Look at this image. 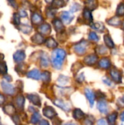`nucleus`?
Masks as SVG:
<instances>
[{"mask_svg":"<svg viewBox=\"0 0 124 125\" xmlns=\"http://www.w3.org/2000/svg\"><path fill=\"white\" fill-rule=\"evenodd\" d=\"M66 52L63 49H55L52 53L51 62L54 68L59 70L61 68L64 60L66 58Z\"/></svg>","mask_w":124,"mask_h":125,"instance_id":"nucleus-1","label":"nucleus"},{"mask_svg":"<svg viewBox=\"0 0 124 125\" xmlns=\"http://www.w3.org/2000/svg\"><path fill=\"white\" fill-rule=\"evenodd\" d=\"M87 45H88L87 42L83 40V41H81V42L75 44L74 45L73 48H74V51H75V52L76 53H77L79 56H81V55H83L86 53Z\"/></svg>","mask_w":124,"mask_h":125,"instance_id":"nucleus-2","label":"nucleus"},{"mask_svg":"<svg viewBox=\"0 0 124 125\" xmlns=\"http://www.w3.org/2000/svg\"><path fill=\"white\" fill-rule=\"evenodd\" d=\"M1 89L4 91V92L5 94H7L12 95L15 93L14 86L12 84H10L8 81H7L5 80L1 81Z\"/></svg>","mask_w":124,"mask_h":125,"instance_id":"nucleus-3","label":"nucleus"},{"mask_svg":"<svg viewBox=\"0 0 124 125\" xmlns=\"http://www.w3.org/2000/svg\"><path fill=\"white\" fill-rule=\"evenodd\" d=\"M74 18V15L67 11H64L61 14V19L64 24H69Z\"/></svg>","mask_w":124,"mask_h":125,"instance_id":"nucleus-4","label":"nucleus"},{"mask_svg":"<svg viewBox=\"0 0 124 125\" xmlns=\"http://www.w3.org/2000/svg\"><path fill=\"white\" fill-rule=\"evenodd\" d=\"M42 112H43V115L48 119H53L56 116H57L56 111L52 107H50V106H48L43 108Z\"/></svg>","mask_w":124,"mask_h":125,"instance_id":"nucleus-5","label":"nucleus"},{"mask_svg":"<svg viewBox=\"0 0 124 125\" xmlns=\"http://www.w3.org/2000/svg\"><path fill=\"white\" fill-rule=\"evenodd\" d=\"M84 63L87 65L89 66H92L94 64H95L97 61H98V56L95 54H90L88 56H86L84 59Z\"/></svg>","mask_w":124,"mask_h":125,"instance_id":"nucleus-6","label":"nucleus"},{"mask_svg":"<svg viewBox=\"0 0 124 125\" xmlns=\"http://www.w3.org/2000/svg\"><path fill=\"white\" fill-rule=\"evenodd\" d=\"M53 26H54V29L55 30L58 32V33H63L64 31V26L63 24V22L62 21L56 18V19H54L53 21Z\"/></svg>","mask_w":124,"mask_h":125,"instance_id":"nucleus-7","label":"nucleus"},{"mask_svg":"<svg viewBox=\"0 0 124 125\" xmlns=\"http://www.w3.org/2000/svg\"><path fill=\"white\" fill-rule=\"evenodd\" d=\"M26 58V53L23 51H17L13 55V59L16 63L22 62Z\"/></svg>","mask_w":124,"mask_h":125,"instance_id":"nucleus-8","label":"nucleus"},{"mask_svg":"<svg viewBox=\"0 0 124 125\" xmlns=\"http://www.w3.org/2000/svg\"><path fill=\"white\" fill-rule=\"evenodd\" d=\"M110 73L112 79L114 81H115L116 83H121V79H122L121 78V73H119V71L117 69H115V68L111 69Z\"/></svg>","mask_w":124,"mask_h":125,"instance_id":"nucleus-9","label":"nucleus"},{"mask_svg":"<svg viewBox=\"0 0 124 125\" xmlns=\"http://www.w3.org/2000/svg\"><path fill=\"white\" fill-rule=\"evenodd\" d=\"M27 98L34 105H37V106H39V107L41 105V100H40L39 97L37 94H27Z\"/></svg>","mask_w":124,"mask_h":125,"instance_id":"nucleus-10","label":"nucleus"},{"mask_svg":"<svg viewBox=\"0 0 124 125\" xmlns=\"http://www.w3.org/2000/svg\"><path fill=\"white\" fill-rule=\"evenodd\" d=\"M38 31L40 34H44V35H47V34H49L50 33L51 27L48 23H43L39 26Z\"/></svg>","mask_w":124,"mask_h":125,"instance_id":"nucleus-11","label":"nucleus"},{"mask_svg":"<svg viewBox=\"0 0 124 125\" xmlns=\"http://www.w3.org/2000/svg\"><path fill=\"white\" fill-rule=\"evenodd\" d=\"M26 76L29 78H32L34 80H39L41 79V73L39 70L37 69H34L31 71H29L27 74Z\"/></svg>","mask_w":124,"mask_h":125,"instance_id":"nucleus-12","label":"nucleus"},{"mask_svg":"<svg viewBox=\"0 0 124 125\" xmlns=\"http://www.w3.org/2000/svg\"><path fill=\"white\" fill-rule=\"evenodd\" d=\"M31 41L37 45H41L42 43H44L45 42V40L44 38V37L42 35V34L40 33H37L35 34L32 37H31Z\"/></svg>","mask_w":124,"mask_h":125,"instance_id":"nucleus-13","label":"nucleus"},{"mask_svg":"<svg viewBox=\"0 0 124 125\" xmlns=\"http://www.w3.org/2000/svg\"><path fill=\"white\" fill-rule=\"evenodd\" d=\"M85 94H86V96L87 99L88 100V102H89L91 106H93V105L94 103V100H95V94L89 89H86Z\"/></svg>","mask_w":124,"mask_h":125,"instance_id":"nucleus-14","label":"nucleus"},{"mask_svg":"<svg viewBox=\"0 0 124 125\" xmlns=\"http://www.w3.org/2000/svg\"><path fill=\"white\" fill-rule=\"evenodd\" d=\"M97 108L102 114H106L108 112V105L107 103L105 101H99L97 104Z\"/></svg>","mask_w":124,"mask_h":125,"instance_id":"nucleus-15","label":"nucleus"},{"mask_svg":"<svg viewBox=\"0 0 124 125\" xmlns=\"http://www.w3.org/2000/svg\"><path fill=\"white\" fill-rule=\"evenodd\" d=\"M99 65L101 68L102 69H109L111 66V64H110V61L108 58H102L100 59V61L99 62Z\"/></svg>","mask_w":124,"mask_h":125,"instance_id":"nucleus-16","label":"nucleus"},{"mask_svg":"<svg viewBox=\"0 0 124 125\" xmlns=\"http://www.w3.org/2000/svg\"><path fill=\"white\" fill-rule=\"evenodd\" d=\"M85 4L87 9L90 10H94L97 7L98 2H97V0H86Z\"/></svg>","mask_w":124,"mask_h":125,"instance_id":"nucleus-17","label":"nucleus"},{"mask_svg":"<svg viewBox=\"0 0 124 125\" xmlns=\"http://www.w3.org/2000/svg\"><path fill=\"white\" fill-rule=\"evenodd\" d=\"M83 16L84 20L86 21H87L88 23H92V21H93V17H92V15L91 13V10H88L87 8H85L84 10H83Z\"/></svg>","mask_w":124,"mask_h":125,"instance_id":"nucleus-18","label":"nucleus"},{"mask_svg":"<svg viewBox=\"0 0 124 125\" xmlns=\"http://www.w3.org/2000/svg\"><path fill=\"white\" fill-rule=\"evenodd\" d=\"M43 21L42 17L38 13H33L31 15V22L34 25H39Z\"/></svg>","mask_w":124,"mask_h":125,"instance_id":"nucleus-19","label":"nucleus"},{"mask_svg":"<svg viewBox=\"0 0 124 125\" xmlns=\"http://www.w3.org/2000/svg\"><path fill=\"white\" fill-rule=\"evenodd\" d=\"M24 103H25V99H24L23 96L18 95V96L16 97V98H15V104H16L17 108H18L19 109L23 110V106H24Z\"/></svg>","mask_w":124,"mask_h":125,"instance_id":"nucleus-20","label":"nucleus"},{"mask_svg":"<svg viewBox=\"0 0 124 125\" xmlns=\"http://www.w3.org/2000/svg\"><path fill=\"white\" fill-rule=\"evenodd\" d=\"M53 103H54V104H55L56 106L59 107L60 108H61L62 110H64V111H69V109H70V108H69L67 104H65L64 102H63V101L61 100H56Z\"/></svg>","mask_w":124,"mask_h":125,"instance_id":"nucleus-21","label":"nucleus"},{"mask_svg":"<svg viewBox=\"0 0 124 125\" xmlns=\"http://www.w3.org/2000/svg\"><path fill=\"white\" fill-rule=\"evenodd\" d=\"M45 42L46 46L49 48H51V49L56 48L58 45V43L56 42V41L52 37H49L48 39H47Z\"/></svg>","mask_w":124,"mask_h":125,"instance_id":"nucleus-22","label":"nucleus"},{"mask_svg":"<svg viewBox=\"0 0 124 125\" xmlns=\"http://www.w3.org/2000/svg\"><path fill=\"white\" fill-rule=\"evenodd\" d=\"M3 111L7 115L12 116L15 113V108L12 105H7L3 108Z\"/></svg>","mask_w":124,"mask_h":125,"instance_id":"nucleus-23","label":"nucleus"},{"mask_svg":"<svg viewBox=\"0 0 124 125\" xmlns=\"http://www.w3.org/2000/svg\"><path fill=\"white\" fill-rule=\"evenodd\" d=\"M51 3H52L51 7H53L55 10L63 7L66 5L64 0H53Z\"/></svg>","mask_w":124,"mask_h":125,"instance_id":"nucleus-24","label":"nucleus"},{"mask_svg":"<svg viewBox=\"0 0 124 125\" xmlns=\"http://www.w3.org/2000/svg\"><path fill=\"white\" fill-rule=\"evenodd\" d=\"M40 65L42 67H44V68H46L49 66V64H50V61H49V59H48V56L45 54V53H43L42 56H41V59H40Z\"/></svg>","mask_w":124,"mask_h":125,"instance_id":"nucleus-25","label":"nucleus"},{"mask_svg":"<svg viewBox=\"0 0 124 125\" xmlns=\"http://www.w3.org/2000/svg\"><path fill=\"white\" fill-rule=\"evenodd\" d=\"M104 40H105V45L110 48H113L115 45H114V42L111 38V37L109 35V34H105L104 36Z\"/></svg>","mask_w":124,"mask_h":125,"instance_id":"nucleus-26","label":"nucleus"},{"mask_svg":"<svg viewBox=\"0 0 124 125\" xmlns=\"http://www.w3.org/2000/svg\"><path fill=\"white\" fill-rule=\"evenodd\" d=\"M27 68H28V67H27L26 64H23V63H21V62H20V64H19L18 66H16V67L15 68V70L18 72V74L23 75V74L26 73V71Z\"/></svg>","mask_w":124,"mask_h":125,"instance_id":"nucleus-27","label":"nucleus"},{"mask_svg":"<svg viewBox=\"0 0 124 125\" xmlns=\"http://www.w3.org/2000/svg\"><path fill=\"white\" fill-rule=\"evenodd\" d=\"M121 20L117 16L113 17L112 18H110L107 21V23L111 25V26H118L121 24Z\"/></svg>","mask_w":124,"mask_h":125,"instance_id":"nucleus-28","label":"nucleus"},{"mask_svg":"<svg viewBox=\"0 0 124 125\" xmlns=\"http://www.w3.org/2000/svg\"><path fill=\"white\" fill-rule=\"evenodd\" d=\"M84 116V113L80 109H75L73 112V117L76 120H80Z\"/></svg>","mask_w":124,"mask_h":125,"instance_id":"nucleus-29","label":"nucleus"},{"mask_svg":"<svg viewBox=\"0 0 124 125\" xmlns=\"http://www.w3.org/2000/svg\"><path fill=\"white\" fill-rule=\"evenodd\" d=\"M91 27L92 29L97 30V31H99L101 32H103V31L105 30V26H104L103 23H99V22H96V23L91 24Z\"/></svg>","mask_w":124,"mask_h":125,"instance_id":"nucleus-30","label":"nucleus"},{"mask_svg":"<svg viewBox=\"0 0 124 125\" xmlns=\"http://www.w3.org/2000/svg\"><path fill=\"white\" fill-rule=\"evenodd\" d=\"M19 29L20 31H21L24 34H29L31 30H32V28L31 26H30L29 25H25V24H21L19 26Z\"/></svg>","mask_w":124,"mask_h":125,"instance_id":"nucleus-31","label":"nucleus"},{"mask_svg":"<svg viewBox=\"0 0 124 125\" xmlns=\"http://www.w3.org/2000/svg\"><path fill=\"white\" fill-rule=\"evenodd\" d=\"M41 80L43 82H45V83L50 82V72L45 71L42 73H41Z\"/></svg>","mask_w":124,"mask_h":125,"instance_id":"nucleus-32","label":"nucleus"},{"mask_svg":"<svg viewBox=\"0 0 124 125\" xmlns=\"http://www.w3.org/2000/svg\"><path fill=\"white\" fill-rule=\"evenodd\" d=\"M96 52L97 54L104 55V54H105L107 52V48L105 45H98L96 48Z\"/></svg>","mask_w":124,"mask_h":125,"instance_id":"nucleus-33","label":"nucleus"},{"mask_svg":"<svg viewBox=\"0 0 124 125\" xmlns=\"http://www.w3.org/2000/svg\"><path fill=\"white\" fill-rule=\"evenodd\" d=\"M41 120V116H40V114L38 113V112H34V114L32 115L31 116V122L32 124H37L39 123V122Z\"/></svg>","mask_w":124,"mask_h":125,"instance_id":"nucleus-34","label":"nucleus"},{"mask_svg":"<svg viewBox=\"0 0 124 125\" xmlns=\"http://www.w3.org/2000/svg\"><path fill=\"white\" fill-rule=\"evenodd\" d=\"M117 117H118V114L117 113H113L110 115H109L107 116V122L109 124H111V125H113L115 124L116 119H117Z\"/></svg>","mask_w":124,"mask_h":125,"instance_id":"nucleus-35","label":"nucleus"},{"mask_svg":"<svg viewBox=\"0 0 124 125\" xmlns=\"http://www.w3.org/2000/svg\"><path fill=\"white\" fill-rule=\"evenodd\" d=\"M117 15L118 16H123L124 15V4L121 3L118 7H117V11H116Z\"/></svg>","mask_w":124,"mask_h":125,"instance_id":"nucleus-36","label":"nucleus"},{"mask_svg":"<svg viewBox=\"0 0 124 125\" xmlns=\"http://www.w3.org/2000/svg\"><path fill=\"white\" fill-rule=\"evenodd\" d=\"M7 73V67L5 62H0V74L5 75Z\"/></svg>","mask_w":124,"mask_h":125,"instance_id":"nucleus-37","label":"nucleus"},{"mask_svg":"<svg viewBox=\"0 0 124 125\" xmlns=\"http://www.w3.org/2000/svg\"><path fill=\"white\" fill-rule=\"evenodd\" d=\"M88 39L91 41H94V42H97L99 38L98 37V35L94 32V31H91L89 33V36H88Z\"/></svg>","mask_w":124,"mask_h":125,"instance_id":"nucleus-38","label":"nucleus"},{"mask_svg":"<svg viewBox=\"0 0 124 125\" xmlns=\"http://www.w3.org/2000/svg\"><path fill=\"white\" fill-rule=\"evenodd\" d=\"M80 65H82V64L80 63V62H76V63H75V64L72 65V71L73 72V73H77V72L79 71V70L82 68L81 67H77L78 66H80Z\"/></svg>","mask_w":124,"mask_h":125,"instance_id":"nucleus-39","label":"nucleus"},{"mask_svg":"<svg viewBox=\"0 0 124 125\" xmlns=\"http://www.w3.org/2000/svg\"><path fill=\"white\" fill-rule=\"evenodd\" d=\"M20 15H18V13H14L13 15V23L16 26H19L20 25Z\"/></svg>","mask_w":124,"mask_h":125,"instance_id":"nucleus-40","label":"nucleus"},{"mask_svg":"<svg viewBox=\"0 0 124 125\" xmlns=\"http://www.w3.org/2000/svg\"><path fill=\"white\" fill-rule=\"evenodd\" d=\"M58 81L59 82L60 84H65V83H68L69 78H68L67 77L64 76V75H61V76L58 78Z\"/></svg>","mask_w":124,"mask_h":125,"instance_id":"nucleus-41","label":"nucleus"},{"mask_svg":"<svg viewBox=\"0 0 124 125\" xmlns=\"http://www.w3.org/2000/svg\"><path fill=\"white\" fill-rule=\"evenodd\" d=\"M80 8H81V6H80L79 4H77V3H74V4L72 5L70 10H71L72 12H77V11L80 10Z\"/></svg>","mask_w":124,"mask_h":125,"instance_id":"nucleus-42","label":"nucleus"},{"mask_svg":"<svg viewBox=\"0 0 124 125\" xmlns=\"http://www.w3.org/2000/svg\"><path fill=\"white\" fill-rule=\"evenodd\" d=\"M54 10H55V9H53V7L48 9V11H47V16L49 17V18H53L54 15H55V11H54Z\"/></svg>","mask_w":124,"mask_h":125,"instance_id":"nucleus-43","label":"nucleus"},{"mask_svg":"<svg viewBox=\"0 0 124 125\" xmlns=\"http://www.w3.org/2000/svg\"><path fill=\"white\" fill-rule=\"evenodd\" d=\"M12 119L13 120V122H15V125H19L20 123V117L18 115H14L12 116Z\"/></svg>","mask_w":124,"mask_h":125,"instance_id":"nucleus-44","label":"nucleus"},{"mask_svg":"<svg viewBox=\"0 0 124 125\" xmlns=\"http://www.w3.org/2000/svg\"><path fill=\"white\" fill-rule=\"evenodd\" d=\"M103 81H104V83H106L107 85H108V86H112V81L110 79V78H103Z\"/></svg>","mask_w":124,"mask_h":125,"instance_id":"nucleus-45","label":"nucleus"},{"mask_svg":"<svg viewBox=\"0 0 124 125\" xmlns=\"http://www.w3.org/2000/svg\"><path fill=\"white\" fill-rule=\"evenodd\" d=\"M77 81H78L79 83H82L83 81H84V74L83 73H81L77 78H76Z\"/></svg>","mask_w":124,"mask_h":125,"instance_id":"nucleus-46","label":"nucleus"},{"mask_svg":"<svg viewBox=\"0 0 124 125\" xmlns=\"http://www.w3.org/2000/svg\"><path fill=\"white\" fill-rule=\"evenodd\" d=\"M8 1L12 7H13L14 8H18V4L15 2V0H8Z\"/></svg>","mask_w":124,"mask_h":125,"instance_id":"nucleus-47","label":"nucleus"},{"mask_svg":"<svg viewBox=\"0 0 124 125\" xmlns=\"http://www.w3.org/2000/svg\"><path fill=\"white\" fill-rule=\"evenodd\" d=\"M97 125H107V122L105 119H99V120L97 122Z\"/></svg>","mask_w":124,"mask_h":125,"instance_id":"nucleus-48","label":"nucleus"},{"mask_svg":"<svg viewBox=\"0 0 124 125\" xmlns=\"http://www.w3.org/2000/svg\"><path fill=\"white\" fill-rule=\"evenodd\" d=\"M19 15L20 17L22 18H24V17H26L27 16V12L24 10H20L19 11Z\"/></svg>","mask_w":124,"mask_h":125,"instance_id":"nucleus-49","label":"nucleus"},{"mask_svg":"<svg viewBox=\"0 0 124 125\" xmlns=\"http://www.w3.org/2000/svg\"><path fill=\"white\" fill-rule=\"evenodd\" d=\"M4 78L5 81H8V82H11V81H12V77L10 76V75H7V74H5V75H4Z\"/></svg>","mask_w":124,"mask_h":125,"instance_id":"nucleus-50","label":"nucleus"},{"mask_svg":"<svg viewBox=\"0 0 124 125\" xmlns=\"http://www.w3.org/2000/svg\"><path fill=\"white\" fill-rule=\"evenodd\" d=\"M39 124L41 125H49L48 122V121H46V120H45V119H41V120L39 122Z\"/></svg>","mask_w":124,"mask_h":125,"instance_id":"nucleus-51","label":"nucleus"},{"mask_svg":"<svg viewBox=\"0 0 124 125\" xmlns=\"http://www.w3.org/2000/svg\"><path fill=\"white\" fill-rule=\"evenodd\" d=\"M4 100H5L4 97L2 94H0V105H2V104L4 103Z\"/></svg>","mask_w":124,"mask_h":125,"instance_id":"nucleus-52","label":"nucleus"},{"mask_svg":"<svg viewBox=\"0 0 124 125\" xmlns=\"http://www.w3.org/2000/svg\"><path fill=\"white\" fill-rule=\"evenodd\" d=\"M85 124H86V125H92V124H93V122H91V121L88 120V119H86Z\"/></svg>","mask_w":124,"mask_h":125,"instance_id":"nucleus-53","label":"nucleus"},{"mask_svg":"<svg viewBox=\"0 0 124 125\" xmlns=\"http://www.w3.org/2000/svg\"><path fill=\"white\" fill-rule=\"evenodd\" d=\"M121 120L122 121V122H124V111L121 114Z\"/></svg>","mask_w":124,"mask_h":125,"instance_id":"nucleus-54","label":"nucleus"},{"mask_svg":"<svg viewBox=\"0 0 124 125\" xmlns=\"http://www.w3.org/2000/svg\"><path fill=\"white\" fill-rule=\"evenodd\" d=\"M4 55H3V54H1V53H0V62H1L4 60Z\"/></svg>","mask_w":124,"mask_h":125,"instance_id":"nucleus-55","label":"nucleus"},{"mask_svg":"<svg viewBox=\"0 0 124 125\" xmlns=\"http://www.w3.org/2000/svg\"><path fill=\"white\" fill-rule=\"evenodd\" d=\"M45 1H47L48 3H51L53 0H45Z\"/></svg>","mask_w":124,"mask_h":125,"instance_id":"nucleus-56","label":"nucleus"},{"mask_svg":"<svg viewBox=\"0 0 124 125\" xmlns=\"http://www.w3.org/2000/svg\"><path fill=\"white\" fill-rule=\"evenodd\" d=\"M123 29H124V22H123Z\"/></svg>","mask_w":124,"mask_h":125,"instance_id":"nucleus-57","label":"nucleus"},{"mask_svg":"<svg viewBox=\"0 0 124 125\" xmlns=\"http://www.w3.org/2000/svg\"><path fill=\"white\" fill-rule=\"evenodd\" d=\"M123 101H124V96L123 97Z\"/></svg>","mask_w":124,"mask_h":125,"instance_id":"nucleus-58","label":"nucleus"}]
</instances>
